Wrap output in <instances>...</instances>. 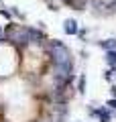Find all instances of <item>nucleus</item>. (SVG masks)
<instances>
[{
  "mask_svg": "<svg viewBox=\"0 0 116 122\" xmlns=\"http://www.w3.org/2000/svg\"><path fill=\"white\" fill-rule=\"evenodd\" d=\"M49 53H51L53 61H55V65H71V53L63 43H59V41L51 43Z\"/></svg>",
  "mask_w": 116,
  "mask_h": 122,
  "instance_id": "1",
  "label": "nucleus"
},
{
  "mask_svg": "<svg viewBox=\"0 0 116 122\" xmlns=\"http://www.w3.org/2000/svg\"><path fill=\"white\" fill-rule=\"evenodd\" d=\"M6 37H8L12 43H31L29 39V29H25V26H12V29L6 33Z\"/></svg>",
  "mask_w": 116,
  "mask_h": 122,
  "instance_id": "2",
  "label": "nucleus"
},
{
  "mask_svg": "<svg viewBox=\"0 0 116 122\" xmlns=\"http://www.w3.org/2000/svg\"><path fill=\"white\" fill-rule=\"evenodd\" d=\"M55 77L59 83L69 81V77H71V65H55Z\"/></svg>",
  "mask_w": 116,
  "mask_h": 122,
  "instance_id": "3",
  "label": "nucleus"
},
{
  "mask_svg": "<svg viewBox=\"0 0 116 122\" xmlns=\"http://www.w3.org/2000/svg\"><path fill=\"white\" fill-rule=\"evenodd\" d=\"M63 30L67 33V35H75V33H77V22L71 20V18L65 20V22H63Z\"/></svg>",
  "mask_w": 116,
  "mask_h": 122,
  "instance_id": "4",
  "label": "nucleus"
},
{
  "mask_svg": "<svg viewBox=\"0 0 116 122\" xmlns=\"http://www.w3.org/2000/svg\"><path fill=\"white\" fill-rule=\"evenodd\" d=\"M29 39H31V43H37V41H41V33H39V30L29 29Z\"/></svg>",
  "mask_w": 116,
  "mask_h": 122,
  "instance_id": "5",
  "label": "nucleus"
},
{
  "mask_svg": "<svg viewBox=\"0 0 116 122\" xmlns=\"http://www.w3.org/2000/svg\"><path fill=\"white\" fill-rule=\"evenodd\" d=\"M96 114L100 116V120H102V122H108V120H110V112H106V110H98Z\"/></svg>",
  "mask_w": 116,
  "mask_h": 122,
  "instance_id": "6",
  "label": "nucleus"
},
{
  "mask_svg": "<svg viewBox=\"0 0 116 122\" xmlns=\"http://www.w3.org/2000/svg\"><path fill=\"white\" fill-rule=\"evenodd\" d=\"M106 59H108V63H116V51H108V55H106Z\"/></svg>",
  "mask_w": 116,
  "mask_h": 122,
  "instance_id": "7",
  "label": "nucleus"
},
{
  "mask_svg": "<svg viewBox=\"0 0 116 122\" xmlns=\"http://www.w3.org/2000/svg\"><path fill=\"white\" fill-rule=\"evenodd\" d=\"M114 45H116V41H104V43H102V47H104V49H112Z\"/></svg>",
  "mask_w": 116,
  "mask_h": 122,
  "instance_id": "8",
  "label": "nucleus"
},
{
  "mask_svg": "<svg viewBox=\"0 0 116 122\" xmlns=\"http://www.w3.org/2000/svg\"><path fill=\"white\" fill-rule=\"evenodd\" d=\"M108 106H110V108H116V100H110V102H108Z\"/></svg>",
  "mask_w": 116,
  "mask_h": 122,
  "instance_id": "9",
  "label": "nucleus"
},
{
  "mask_svg": "<svg viewBox=\"0 0 116 122\" xmlns=\"http://www.w3.org/2000/svg\"><path fill=\"white\" fill-rule=\"evenodd\" d=\"M0 37H2V29H0Z\"/></svg>",
  "mask_w": 116,
  "mask_h": 122,
  "instance_id": "10",
  "label": "nucleus"
}]
</instances>
